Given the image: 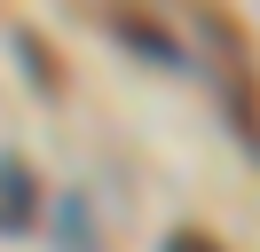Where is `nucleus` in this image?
I'll return each instance as SVG.
<instances>
[{
    "label": "nucleus",
    "mask_w": 260,
    "mask_h": 252,
    "mask_svg": "<svg viewBox=\"0 0 260 252\" xmlns=\"http://www.w3.org/2000/svg\"><path fill=\"white\" fill-rule=\"evenodd\" d=\"M166 252H221V244H213V236H197V229H181V236H174Z\"/></svg>",
    "instance_id": "2"
},
{
    "label": "nucleus",
    "mask_w": 260,
    "mask_h": 252,
    "mask_svg": "<svg viewBox=\"0 0 260 252\" xmlns=\"http://www.w3.org/2000/svg\"><path fill=\"white\" fill-rule=\"evenodd\" d=\"M24 220H32V173L0 158V229H24Z\"/></svg>",
    "instance_id": "1"
}]
</instances>
